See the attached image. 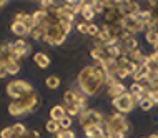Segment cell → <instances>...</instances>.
<instances>
[{
    "instance_id": "ffe728a7",
    "label": "cell",
    "mask_w": 158,
    "mask_h": 138,
    "mask_svg": "<svg viewBox=\"0 0 158 138\" xmlns=\"http://www.w3.org/2000/svg\"><path fill=\"white\" fill-rule=\"evenodd\" d=\"M3 67L7 68L8 75H17V73L20 72V63L17 62V60H8V62H7Z\"/></svg>"
},
{
    "instance_id": "d6986e66",
    "label": "cell",
    "mask_w": 158,
    "mask_h": 138,
    "mask_svg": "<svg viewBox=\"0 0 158 138\" xmlns=\"http://www.w3.org/2000/svg\"><path fill=\"white\" fill-rule=\"evenodd\" d=\"M83 3H85V2H75V0H68V2H65V8H67L68 12H72L73 15H77V14H82Z\"/></svg>"
},
{
    "instance_id": "60d3db41",
    "label": "cell",
    "mask_w": 158,
    "mask_h": 138,
    "mask_svg": "<svg viewBox=\"0 0 158 138\" xmlns=\"http://www.w3.org/2000/svg\"><path fill=\"white\" fill-rule=\"evenodd\" d=\"M148 138H158V135H156V133H153V135H150Z\"/></svg>"
},
{
    "instance_id": "ac0fdd59",
    "label": "cell",
    "mask_w": 158,
    "mask_h": 138,
    "mask_svg": "<svg viewBox=\"0 0 158 138\" xmlns=\"http://www.w3.org/2000/svg\"><path fill=\"white\" fill-rule=\"evenodd\" d=\"M106 93H108V97L117 98V97H120V95L127 93V87H125L123 83H117V85H113V87H108V88H106Z\"/></svg>"
},
{
    "instance_id": "ab89813d",
    "label": "cell",
    "mask_w": 158,
    "mask_h": 138,
    "mask_svg": "<svg viewBox=\"0 0 158 138\" xmlns=\"http://www.w3.org/2000/svg\"><path fill=\"white\" fill-rule=\"evenodd\" d=\"M5 3H7V2H5V0H0V8H2L3 5H5Z\"/></svg>"
},
{
    "instance_id": "9a60e30c",
    "label": "cell",
    "mask_w": 158,
    "mask_h": 138,
    "mask_svg": "<svg viewBox=\"0 0 158 138\" xmlns=\"http://www.w3.org/2000/svg\"><path fill=\"white\" fill-rule=\"evenodd\" d=\"M80 15L85 19V22H87V23H90L92 19L97 15L95 10H93V3L92 2H85L83 3V8H82V14H80Z\"/></svg>"
},
{
    "instance_id": "d4e9b609",
    "label": "cell",
    "mask_w": 158,
    "mask_h": 138,
    "mask_svg": "<svg viewBox=\"0 0 158 138\" xmlns=\"http://www.w3.org/2000/svg\"><path fill=\"white\" fill-rule=\"evenodd\" d=\"M30 37L33 40H45V28L44 27H35L32 30Z\"/></svg>"
},
{
    "instance_id": "d590c367",
    "label": "cell",
    "mask_w": 158,
    "mask_h": 138,
    "mask_svg": "<svg viewBox=\"0 0 158 138\" xmlns=\"http://www.w3.org/2000/svg\"><path fill=\"white\" fill-rule=\"evenodd\" d=\"M105 138H125V133H117V132H106Z\"/></svg>"
},
{
    "instance_id": "30bf717a",
    "label": "cell",
    "mask_w": 158,
    "mask_h": 138,
    "mask_svg": "<svg viewBox=\"0 0 158 138\" xmlns=\"http://www.w3.org/2000/svg\"><path fill=\"white\" fill-rule=\"evenodd\" d=\"M83 133L87 138H105V128L102 125H87L83 127Z\"/></svg>"
},
{
    "instance_id": "5b68a950",
    "label": "cell",
    "mask_w": 158,
    "mask_h": 138,
    "mask_svg": "<svg viewBox=\"0 0 158 138\" xmlns=\"http://www.w3.org/2000/svg\"><path fill=\"white\" fill-rule=\"evenodd\" d=\"M112 105L115 107V110H117L118 113H130L138 103H136L133 95L130 92H127V93H123L117 98H112Z\"/></svg>"
},
{
    "instance_id": "cb8c5ba5",
    "label": "cell",
    "mask_w": 158,
    "mask_h": 138,
    "mask_svg": "<svg viewBox=\"0 0 158 138\" xmlns=\"http://www.w3.org/2000/svg\"><path fill=\"white\" fill-rule=\"evenodd\" d=\"M45 85H47L48 88L55 90V88H58V87H60V78H58V77H55V75H50V77H47Z\"/></svg>"
},
{
    "instance_id": "f546056e",
    "label": "cell",
    "mask_w": 158,
    "mask_h": 138,
    "mask_svg": "<svg viewBox=\"0 0 158 138\" xmlns=\"http://www.w3.org/2000/svg\"><path fill=\"white\" fill-rule=\"evenodd\" d=\"M65 110H67V115L68 116H78L80 113H82L78 107H65Z\"/></svg>"
},
{
    "instance_id": "52a82bcc",
    "label": "cell",
    "mask_w": 158,
    "mask_h": 138,
    "mask_svg": "<svg viewBox=\"0 0 158 138\" xmlns=\"http://www.w3.org/2000/svg\"><path fill=\"white\" fill-rule=\"evenodd\" d=\"M120 27L123 32H128V33H138L142 30H147V27L142 22H138L136 17H123Z\"/></svg>"
},
{
    "instance_id": "7a4b0ae2",
    "label": "cell",
    "mask_w": 158,
    "mask_h": 138,
    "mask_svg": "<svg viewBox=\"0 0 158 138\" xmlns=\"http://www.w3.org/2000/svg\"><path fill=\"white\" fill-rule=\"evenodd\" d=\"M38 107V95H28V97H23L20 100H15L8 105V113L12 116H22L33 111Z\"/></svg>"
},
{
    "instance_id": "277c9868",
    "label": "cell",
    "mask_w": 158,
    "mask_h": 138,
    "mask_svg": "<svg viewBox=\"0 0 158 138\" xmlns=\"http://www.w3.org/2000/svg\"><path fill=\"white\" fill-rule=\"evenodd\" d=\"M105 133L106 132H117V133H125L130 130V125H128V120L123 116V113H118V111H115V113L108 115L105 118Z\"/></svg>"
},
{
    "instance_id": "7c38bea8",
    "label": "cell",
    "mask_w": 158,
    "mask_h": 138,
    "mask_svg": "<svg viewBox=\"0 0 158 138\" xmlns=\"http://www.w3.org/2000/svg\"><path fill=\"white\" fill-rule=\"evenodd\" d=\"M33 62H35V65L38 68H48L50 67V57L44 52H37L35 55H33Z\"/></svg>"
},
{
    "instance_id": "1f68e13d",
    "label": "cell",
    "mask_w": 158,
    "mask_h": 138,
    "mask_svg": "<svg viewBox=\"0 0 158 138\" xmlns=\"http://www.w3.org/2000/svg\"><path fill=\"white\" fill-rule=\"evenodd\" d=\"M98 33H100V28H98V25H95V23H90V25H88V35L98 37Z\"/></svg>"
},
{
    "instance_id": "9c48e42d",
    "label": "cell",
    "mask_w": 158,
    "mask_h": 138,
    "mask_svg": "<svg viewBox=\"0 0 158 138\" xmlns=\"http://www.w3.org/2000/svg\"><path fill=\"white\" fill-rule=\"evenodd\" d=\"M118 8L123 17H136L138 12L142 10L136 2H118Z\"/></svg>"
},
{
    "instance_id": "3957f363",
    "label": "cell",
    "mask_w": 158,
    "mask_h": 138,
    "mask_svg": "<svg viewBox=\"0 0 158 138\" xmlns=\"http://www.w3.org/2000/svg\"><path fill=\"white\" fill-rule=\"evenodd\" d=\"M7 95L12 98V100H20V98L23 97H28V95H33L35 93V90L28 82L25 80H14L10 82V83H7V88H5Z\"/></svg>"
},
{
    "instance_id": "f1b7e54d",
    "label": "cell",
    "mask_w": 158,
    "mask_h": 138,
    "mask_svg": "<svg viewBox=\"0 0 158 138\" xmlns=\"http://www.w3.org/2000/svg\"><path fill=\"white\" fill-rule=\"evenodd\" d=\"M55 138H75V132L73 130H62L57 133Z\"/></svg>"
},
{
    "instance_id": "d6a6232c",
    "label": "cell",
    "mask_w": 158,
    "mask_h": 138,
    "mask_svg": "<svg viewBox=\"0 0 158 138\" xmlns=\"http://www.w3.org/2000/svg\"><path fill=\"white\" fill-rule=\"evenodd\" d=\"M0 136L2 138H14V132H12V127H5L2 132H0Z\"/></svg>"
},
{
    "instance_id": "e0dca14e",
    "label": "cell",
    "mask_w": 158,
    "mask_h": 138,
    "mask_svg": "<svg viewBox=\"0 0 158 138\" xmlns=\"http://www.w3.org/2000/svg\"><path fill=\"white\" fill-rule=\"evenodd\" d=\"M32 17H33V20H35L37 27H42V25L47 22V19H48V10H45V8H40V10L33 12Z\"/></svg>"
},
{
    "instance_id": "603a6c76",
    "label": "cell",
    "mask_w": 158,
    "mask_h": 138,
    "mask_svg": "<svg viewBox=\"0 0 158 138\" xmlns=\"http://www.w3.org/2000/svg\"><path fill=\"white\" fill-rule=\"evenodd\" d=\"M145 40L148 42L150 45H158V32L156 30H147V33H145Z\"/></svg>"
},
{
    "instance_id": "4316f807",
    "label": "cell",
    "mask_w": 158,
    "mask_h": 138,
    "mask_svg": "<svg viewBox=\"0 0 158 138\" xmlns=\"http://www.w3.org/2000/svg\"><path fill=\"white\" fill-rule=\"evenodd\" d=\"M138 107H140V110H145V111H150L153 108V102L150 100V98H143L142 102L138 103Z\"/></svg>"
},
{
    "instance_id": "6da1fadb",
    "label": "cell",
    "mask_w": 158,
    "mask_h": 138,
    "mask_svg": "<svg viewBox=\"0 0 158 138\" xmlns=\"http://www.w3.org/2000/svg\"><path fill=\"white\" fill-rule=\"evenodd\" d=\"M105 78L106 73L100 65H88L80 70L78 77H77V83L87 97H93L103 87Z\"/></svg>"
},
{
    "instance_id": "8fae6325",
    "label": "cell",
    "mask_w": 158,
    "mask_h": 138,
    "mask_svg": "<svg viewBox=\"0 0 158 138\" xmlns=\"http://www.w3.org/2000/svg\"><path fill=\"white\" fill-rule=\"evenodd\" d=\"M65 116H67V110H65V107H63V105L52 107V110H50V120H55V122L60 123Z\"/></svg>"
},
{
    "instance_id": "b9f144b4",
    "label": "cell",
    "mask_w": 158,
    "mask_h": 138,
    "mask_svg": "<svg viewBox=\"0 0 158 138\" xmlns=\"http://www.w3.org/2000/svg\"><path fill=\"white\" fill-rule=\"evenodd\" d=\"M155 52H158V45H155Z\"/></svg>"
},
{
    "instance_id": "f35d334b",
    "label": "cell",
    "mask_w": 158,
    "mask_h": 138,
    "mask_svg": "<svg viewBox=\"0 0 158 138\" xmlns=\"http://www.w3.org/2000/svg\"><path fill=\"white\" fill-rule=\"evenodd\" d=\"M8 75V72H7V68L3 67V65H0V78H5V77Z\"/></svg>"
},
{
    "instance_id": "44dd1931",
    "label": "cell",
    "mask_w": 158,
    "mask_h": 138,
    "mask_svg": "<svg viewBox=\"0 0 158 138\" xmlns=\"http://www.w3.org/2000/svg\"><path fill=\"white\" fill-rule=\"evenodd\" d=\"M45 130L48 133H55V135H57L58 132H62V127H60V123L55 122V120H48V122L45 123Z\"/></svg>"
},
{
    "instance_id": "7402d4cb",
    "label": "cell",
    "mask_w": 158,
    "mask_h": 138,
    "mask_svg": "<svg viewBox=\"0 0 158 138\" xmlns=\"http://www.w3.org/2000/svg\"><path fill=\"white\" fill-rule=\"evenodd\" d=\"M12 132H14V138H20V136H23L28 130L25 128L23 123H15V125H12Z\"/></svg>"
},
{
    "instance_id": "83f0119b",
    "label": "cell",
    "mask_w": 158,
    "mask_h": 138,
    "mask_svg": "<svg viewBox=\"0 0 158 138\" xmlns=\"http://www.w3.org/2000/svg\"><path fill=\"white\" fill-rule=\"evenodd\" d=\"M92 3H93V10H95V14H102V15L105 14V3L103 2L95 0V2H92Z\"/></svg>"
},
{
    "instance_id": "8d00e7d4",
    "label": "cell",
    "mask_w": 158,
    "mask_h": 138,
    "mask_svg": "<svg viewBox=\"0 0 158 138\" xmlns=\"http://www.w3.org/2000/svg\"><path fill=\"white\" fill-rule=\"evenodd\" d=\"M147 98H150V100L153 102V105H158V92H148V97Z\"/></svg>"
},
{
    "instance_id": "836d02e7",
    "label": "cell",
    "mask_w": 158,
    "mask_h": 138,
    "mask_svg": "<svg viewBox=\"0 0 158 138\" xmlns=\"http://www.w3.org/2000/svg\"><path fill=\"white\" fill-rule=\"evenodd\" d=\"M88 25L90 23H87V22H82V23H77V30H78V33H88Z\"/></svg>"
},
{
    "instance_id": "4dcf8cb0",
    "label": "cell",
    "mask_w": 158,
    "mask_h": 138,
    "mask_svg": "<svg viewBox=\"0 0 158 138\" xmlns=\"http://www.w3.org/2000/svg\"><path fill=\"white\" fill-rule=\"evenodd\" d=\"M60 127H62V130H70V127H72V116H65V118L60 122Z\"/></svg>"
},
{
    "instance_id": "2e32d148",
    "label": "cell",
    "mask_w": 158,
    "mask_h": 138,
    "mask_svg": "<svg viewBox=\"0 0 158 138\" xmlns=\"http://www.w3.org/2000/svg\"><path fill=\"white\" fill-rule=\"evenodd\" d=\"M63 107H78V98H77V95L72 90H67L63 93Z\"/></svg>"
},
{
    "instance_id": "484cf974",
    "label": "cell",
    "mask_w": 158,
    "mask_h": 138,
    "mask_svg": "<svg viewBox=\"0 0 158 138\" xmlns=\"http://www.w3.org/2000/svg\"><path fill=\"white\" fill-rule=\"evenodd\" d=\"M22 22L25 23V27L30 30V33H32V30L37 27V23H35V20H33V17H32V15H28V14H25V17H23Z\"/></svg>"
},
{
    "instance_id": "74e56055",
    "label": "cell",
    "mask_w": 158,
    "mask_h": 138,
    "mask_svg": "<svg viewBox=\"0 0 158 138\" xmlns=\"http://www.w3.org/2000/svg\"><path fill=\"white\" fill-rule=\"evenodd\" d=\"M147 88H148V90H152V92H158V80L152 82L150 85H147Z\"/></svg>"
},
{
    "instance_id": "7bdbcfd3",
    "label": "cell",
    "mask_w": 158,
    "mask_h": 138,
    "mask_svg": "<svg viewBox=\"0 0 158 138\" xmlns=\"http://www.w3.org/2000/svg\"><path fill=\"white\" fill-rule=\"evenodd\" d=\"M140 138H145V136H140Z\"/></svg>"
},
{
    "instance_id": "ba28073f",
    "label": "cell",
    "mask_w": 158,
    "mask_h": 138,
    "mask_svg": "<svg viewBox=\"0 0 158 138\" xmlns=\"http://www.w3.org/2000/svg\"><path fill=\"white\" fill-rule=\"evenodd\" d=\"M30 52H32L30 44H27V42L22 40V38L14 42V60H17V62H19L22 57H27Z\"/></svg>"
},
{
    "instance_id": "e575fe53",
    "label": "cell",
    "mask_w": 158,
    "mask_h": 138,
    "mask_svg": "<svg viewBox=\"0 0 158 138\" xmlns=\"http://www.w3.org/2000/svg\"><path fill=\"white\" fill-rule=\"evenodd\" d=\"M20 138H40V133H38L37 130H28L23 136H20Z\"/></svg>"
},
{
    "instance_id": "8992f818",
    "label": "cell",
    "mask_w": 158,
    "mask_h": 138,
    "mask_svg": "<svg viewBox=\"0 0 158 138\" xmlns=\"http://www.w3.org/2000/svg\"><path fill=\"white\" fill-rule=\"evenodd\" d=\"M105 118H106V116L102 113V111L90 110V108L83 110L82 113L78 115V122H80V125H82V128L87 127V125H102V127H103V125H105Z\"/></svg>"
},
{
    "instance_id": "5bb4252c",
    "label": "cell",
    "mask_w": 158,
    "mask_h": 138,
    "mask_svg": "<svg viewBox=\"0 0 158 138\" xmlns=\"http://www.w3.org/2000/svg\"><path fill=\"white\" fill-rule=\"evenodd\" d=\"M90 57L98 63H103L106 58H108V55H106V50L105 48H98V47H93V48L90 50Z\"/></svg>"
},
{
    "instance_id": "4fadbf2b",
    "label": "cell",
    "mask_w": 158,
    "mask_h": 138,
    "mask_svg": "<svg viewBox=\"0 0 158 138\" xmlns=\"http://www.w3.org/2000/svg\"><path fill=\"white\" fill-rule=\"evenodd\" d=\"M10 28H12V32H14L17 37H27V35H30V30L25 27L23 22H15V20H14L12 25H10Z\"/></svg>"
}]
</instances>
